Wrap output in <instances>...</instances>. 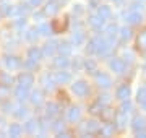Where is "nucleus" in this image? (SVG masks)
<instances>
[{
  "mask_svg": "<svg viewBox=\"0 0 146 138\" xmlns=\"http://www.w3.org/2000/svg\"><path fill=\"white\" fill-rule=\"evenodd\" d=\"M110 49V42L106 37H94L93 41L89 42V52H94L98 55H106Z\"/></svg>",
  "mask_w": 146,
  "mask_h": 138,
  "instance_id": "1",
  "label": "nucleus"
},
{
  "mask_svg": "<svg viewBox=\"0 0 146 138\" xmlns=\"http://www.w3.org/2000/svg\"><path fill=\"white\" fill-rule=\"evenodd\" d=\"M112 130H114V127H112V125H106L104 128H101L99 132L102 133V135H110V133H112Z\"/></svg>",
  "mask_w": 146,
  "mask_h": 138,
  "instance_id": "38",
  "label": "nucleus"
},
{
  "mask_svg": "<svg viewBox=\"0 0 146 138\" xmlns=\"http://www.w3.org/2000/svg\"><path fill=\"white\" fill-rule=\"evenodd\" d=\"M120 37H122V41L130 39V37H131V31L128 29V28H122V29H120Z\"/></svg>",
  "mask_w": 146,
  "mask_h": 138,
  "instance_id": "31",
  "label": "nucleus"
},
{
  "mask_svg": "<svg viewBox=\"0 0 146 138\" xmlns=\"http://www.w3.org/2000/svg\"><path fill=\"white\" fill-rule=\"evenodd\" d=\"M99 130H101V125L96 120H89V122H86V125H84V128H83V132L84 133H99Z\"/></svg>",
  "mask_w": 146,
  "mask_h": 138,
  "instance_id": "4",
  "label": "nucleus"
},
{
  "mask_svg": "<svg viewBox=\"0 0 146 138\" xmlns=\"http://www.w3.org/2000/svg\"><path fill=\"white\" fill-rule=\"evenodd\" d=\"M42 3V0H31V5L33 7H39Z\"/></svg>",
  "mask_w": 146,
  "mask_h": 138,
  "instance_id": "44",
  "label": "nucleus"
},
{
  "mask_svg": "<svg viewBox=\"0 0 146 138\" xmlns=\"http://www.w3.org/2000/svg\"><path fill=\"white\" fill-rule=\"evenodd\" d=\"M28 5H21L20 8H16V13H20V15H25V13H28Z\"/></svg>",
  "mask_w": 146,
  "mask_h": 138,
  "instance_id": "40",
  "label": "nucleus"
},
{
  "mask_svg": "<svg viewBox=\"0 0 146 138\" xmlns=\"http://www.w3.org/2000/svg\"><path fill=\"white\" fill-rule=\"evenodd\" d=\"M10 137H20L21 132H23V128H21L20 123H13V125H10Z\"/></svg>",
  "mask_w": 146,
  "mask_h": 138,
  "instance_id": "21",
  "label": "nucleus"
},
{
  "mask_svg": "<svg viewBox=\"0 0 146 138\" xmlns=\"http://www.w3.org/2000/svg\"><path fill=\"white\" fill-rule=\"evenodd\" d=\"M36 128H37L36 120H28L26 125H25V130H26L28 133H34V132H36Z\"/></svg>",
  "mask_w": 146,
  "mask_h": 138,
  "instance_id": "27",
  "label": "nucleus"
},
{
  "mask_svg": "<svg viewBox=\"0 0 146 138\" xmlns=\"http://www.w3.org/2000/svg\"><path fill=\"white\" fill-rule=\"evenodd\" d=\"M34 83V78H33L29 73H23L18 76V85L25 86V88H31V85Z\"/></svg>",
  "mask_w": 146,
  "mask_h": 138,
  "instance_id": "3",
  "label": "nucleus"
},
{
  "mask_svg": "<svg viewBox=\"0 0 146 138\" xmlns=\"http://www.w3.org/2000/svg\"><path fill=\"white\" fill-rule=\"evenodd\" d=\"M25 25H26V20H25V18H21V20L16 21V26H18V28H23Z\"/></svg>",
  "mask_w": 146,
  "mask_h": 138,
  "instance_id": "42",
  "label": "nucleus"
},
{
  "mask_svg": "<svg viewBox=\"0 0 146 138\" xmlns=\"http://www.w3.org/2000/svg\"><path fill=\"white\" fill-rule=\"evenodd\" d=\"M29 88H25V86H18V88H16L15 90V96H16V99H18V101H26L28 98H29Z\"/></svg>",
  "mask_w": 146,
  "mask_h": 138,
  "instance_id": "5",
  "label": "nucleus"
},
{
  "mask_svg": "<svg viewBox=\"0 0 146 138\" xmlns=\"http://www.w3.org/2000/svg\"><path fill=\"white\" fill-rule=\"evenodd\" d=\"M26 37L29 39V41H34V39H37V29H29V31L26 33Z\"/></svg>",
  "mask_w": 146,
  "mask_h": 138,
  "instance_id": "36",
  "label": "nucleus"
},
{
  "mask_svg": "<svg viewBox=\"0 0 146 138\" xmlns=\"http://www.w3.org/2000/svg\"><path fill=\"white\" fill-rule=\"evenodd\" d=\"M130 111H131V104L128 102V99H127V102L123 101V104H122V112H125V114H128Z\"/></svg>",
  "mask_w": 146,
  "mask_h": 138,
  "instance_id": "37",
  "label": "nucleus"
},
{
  "mask_svg": "<svg viewBox=\"0 0 146 138\" xmlns=\"http://www.w3.org/2000/svg\"><path fill=\"white\" fill-rule=\"evenodd\" d=\"M125 21L128 23V25H138V23L141 21V15L138 11H130V13H127Z\"/></svg>",
  "mask_w": 146,
  "mask_h": 138,
  "instance_id": "9",
  "label": "nucleus"
},
{
  "mask_svg": "<svg viewBox=\"0 0 146 138\" xmlns=\"http://www.w3.org/2000/svg\"><path fill=\"white\" fill-rule=\"evenodd\" d=\"M94 67H96V65H94V62H91V60H88V62H86V68H88V70H91V72H93Z\"/></svg>",
  "mask_w": 146,
  "mask_h": 138,
  "instance_id": "41",
  "label": "nucleus"
},
{
  "mask_svg": "<svg viewBox=\"0 0 146 138\" xmlns=\"http://www.w3.org/2000/svg\"><path fill=\"white\" fill-rule=\"evenodd\" d=\"M41 55H42V52H41V50H39L37 47L29 49V52H28L29 62H33V64H36V62H39V60H41Z\"/></svg>",
  "mask_w": 146,
  "mask_h": 138,
  "instance_id": "10",
  "label": "nucleus"
},
{
  "mask_svg": "<svg viewBox=\"0 0 146 138\" xmlns=\"http://www.w3.org/2000/svg\"><path fill=\"white\" fill-rule=\"evenodd\" d=\"M138 102H146V88H140L138 90Z\"/></svg>",
  "mask_w": 146,
  "mask_h": 138,
  "instance_id": "33",
  "label": "nucleus"
},
{
  "mask_svg": "<svg viewBox=\"0 0 146 138\" xmlns=\"http://www.w3.org/2000/svg\"><path fill=\"white\" fill-rule=\"evenodd\" d=\"M117 98H119L120 101H127L130 98V88L128 86H120L119 90H117Z\"/></svg>",
  "mask_w": 146,
  "mask_h": 138,
  "instance_id": "11",
  "label": "nucleus"
},
{
  "mask_svg": "<svg viewBox=\"0 0 146 138\" xmlns=\"http://www.w3.org/2000/svg\"><path fill=\"white\" fill-rule=\"evenodd\" d=\"M54 64L57 65L58 68H63V67H67V65H68V58H67V55H60V57H57Z\"/></svg>",
  "mask_w": 146,
  "mask_h": 138,
  "instance_id": "25",
  "label": "nucleus"
},
{
  "mask_svg": "<svg viewBox=\"0 0 146 138\" xmlns=\"http://www.w3.org/2000/svg\"><path fill=\"white\" fill-rule=\"evenodd\" d=\"M101 114H102V119H104V120H107V122H110V120L114 119V111H110V109L101 111Z\"/></svg>",
  "mask_w": 146,
  "mask_h": 138,
  "instance_id": "30",
  "label": "nucleus"
},
{
  "mask_svg": "<svg viewBox=\"0 0 146 138\" xmlns=\"http://www.w3.org/2000/svg\"><path fill=\"white\" fill-rule=\"evenodd\" d=\"M57 46L58 44L55 42V41H50V42H47L46 46H44V55H52L54 52H55V49H57Z\"/></svg>",
  "mask_w": 146,
  "mask_h": 138,
  "instance_id": "16",
  "label": "nucleus"
},
{
  "mask_svg": "<svg viewBox=\"0 0 146 138\" xmlns=\"http://www.w3.org/2000/svg\"><path fill=\"white\" fill-rule=\"evenodd\" d=\"M96 81H98V85L102 86V88H109V86L112 85V83H110V78L106 73H96Z\"/></svg>",
  "mask_w": 146,
  "mask_h": 138,
  "instance_id": "8",
  "label": "nucleus"
},
{
  "mask_svg": "<svg viewBox=\"0 0 146 138\" xmlns=\"http://www.w3.org/2000/svg\"><path fill=\"white\" fill-rule=\"evenodd\" d=\"M117 31H119V28L115 26V25H110V26L106 29V39H107L110 44H112V41H114V37H115V34H117Z\"/></svg>",
  "mask_w": 146,
  "mask_h": 138,
  "instance_id": "13",
  "label": "nucleus"
},
{
  "mask_svg": "<svg viewBox=\"0 0 146 138\" xmlns=\"http://www.w3.org/2000/svg\"><path fill=\"white\" fill-rule=\"evenodd\" d=\"M2 11H3L5 15H15L16 8H13L11 5H3V7H2Z\"/></svg>",
  "mask_w": 146,
  "mask_h": 138,
  "instance_id": "34",
  "label": "nucleus"
},
{
  "mask_svg": "<svg viewBox=\"0 0 146 138\" xmlns=\"http://www.w3.org/2000/svg\"><path fill=\"white\" fill-rule=\"evenodd\" d=\"M54 80L57 81V83H68V81H70V75L67 73V72H58L57 75H55V76H54Z\"/></svg>",
  "mask_w": 146,
  "mask_h": 138,
  "instance_id": "18",
  "label": "nucleus"
},
{
  "mask_svg": "<svg viewBox=\"0 0 146 138\" xmlns=\"http://www.w3.org/2000/svg\"><path fill=\"white\" fill-rule=\"evenodd\" d=\"M136 42H138V47L140 49H146V29L138 36V41Z\"/></svg>",
  "mask_w": 146,
  "mask_h": 138,
  "instance_id": "28",
  "label": "nucleus"
},
{
  "mask_svg": "<svg viewBox=\"0 0 146 138\" xmlns=\"http://www.w3.org/2000/svg\"><path fill=\"white\" fill-rule=\"evenodd\" d=\"M143 107H145V109H146V102H143Z\"/></svg>",
  "mask_w": 146,
  "mask_h": 138,
  "instance_id": "45",
  "label": "nucleus"
},
{
  "mask_svg": "<svg viewBox=\"0 0 146 138\" xmlns=\"http://www.w3.org/2000/svg\"><path fill=\"white\" fill-rule=\"evenodd\" d=\"M15 114H16V117H20V119H21V117H25V115L28 114V109H25V107H20V109H18Z\"/></svg>",
  "mask_w": 146,
  "mask_h": 138,
  "instance_id": "39",
  "label": "nucleus"
},
{
  "mask_svg": "<svg viewBox=\"0 0 146 138\" xmlns=\"http://www.w3.org/2000/svg\"><path fill=\"white\" fill-rule=\"evenodd\" d=\"M10 96V88L7 85H0V101H5Z\"/></svg>",
  "mask_w": 146,
  "mask_h": 138,
  "instance_id": "24",
  "label": "nucleus"
},
{
  "mask_svg": "<svg viewBox=\"0 0 146 138\" xmlns=\"http://www.w3.org/2000/svg\"><path fill=\"white\" fill-rule=\"evenodd\" d=\"M72 90L76 96H81V98L88 94V85L84 81H76L75 85H72Z\"/></svg>",
  "mask_w": 146,
  "mask_h": 138,
  "instance_id": "2",
  "label": "nucleus"
},
{
  "mask_svg": "<svg viewBox=\"0 0 146 138\" xmlns=\"http://www.w3.org/2000/svg\"><path fill=\"white\" fill-rule=\"evenodd\" d=\"M5 65H7L10 70L18 68V67H20V60H18L16 57H7V58H5Z\"/></svg>",
  "mask_w": 146,
  "mask_h": 138,
  "instance_id": "19",
  "label": "nucleus"
},
{
  "mask_svg": "<svg viewBox=\"0 0 146 138\" xmlns=\"http://www.w3.org/2000/svg\"><path fill=\"white\" fill-rule=\"evenodd\" d=\"M37 33L42 34V36H49L50 34V28H49V25H41V26L37 28Z\"/></svg>",
  "mask_w": 146,
  "mask_h": 138,
  "instance_id": "32",
  "label": "nucleus"
},
{
  "mask_svg": "<svg viewBox=\"0 0 146 138\" xmlns=\"http://www.w3.org/2000/svg\"><path fill=\"white\" fill-rule=\"evenodd\" d=\"M31 101L34 102V104H41L42 102V93L41 91H34L31 94Z\"/></svg>",
  "mask_w": 146,
  "mask_h": 138,
  "instance_id": "29",
  "label": "nucleus"
},
{
  "mask_svg": "<svg viewBox=\"0 0 146 138\" xmlns=\"http://www.w3.org/2000/svg\"><path fill=\"white\" fill-rule=\"evenodd\" d=\"M104 21L106 20H102L99 15H94V16H91V20H89V23H91V26L93 28H96V29H101L102 28V25H104Z\"/></svg>",
  "mask_w": 146,
  "mask_h": 138,
  "instance_id": "15",
  "label": "nucleus"
},
{
  "mask_svg": "<svg viewBox=\"0 0 146 138\" xmlns=\"http://www.w3.org/2000/svg\"><path fill=\"white\" fill-rule=\"evenodd\" d=\"M115 122H117V125H119V127H123V125H125V122H127V114H125V112L120 111L119 114L115 115Z\"/></svg>",
  "mask_w": 146,
  "mask_h": 138,
  "instance_id": "22",
  "label": "nucleus"
},
{
  "mask_svg": "<svg viewBox=\"0 0 146 138\" xmlns=\"http://www.w3.org/2000/svg\"><path fill=\"white\" fill-rule=\"evenodd\" d=\"M114 2H119V0H114Z\"/></svg>",
  "mask_w": 146,
  "mask_h": 138,
  "instance_id": "46",
  "label": "nucleus"
},
{
  "mask_svg": "<svg viewBox=\"0 0 146 138\" xmlns=\"http://www.w3.org/2000/svg\"><path fill=\"white\" fill-rule=\"evenodd\" d=\"M57 49L60 50V54H63V55H68V54L72 52V46L68 42H62V44H58Z\"/></svg>",
  "mask_w": 146,
  "mask_h": 138,
  "instance_id": "23",
  "label": "nucleus"
},
{
  "mask_svg": "<svg viewBox=\"0 0 146 138\" xmlns=\"http://www.w3.org/2000/svg\"><path fill=\"white\" fill-rule=\"evenodd\" d=\"M83 39H84V34L81 31H76L75 34H73V37H72V41H73V44H75V46L81 44V42H83Z\"/></svg>",
  "mask_w": 146,
  "mask_h": 138,
  "instance_id": "26",
  "label": "nucleus"
},
{
  "mask_svg": "<svg viewBox=\"0 0 146 138\" xmlns=\"http://www.w3.org/2000/svg\"><path fill=\"white\" fill-rule=\"evenodd\" d=\"M58 11V2L57 0H49L46 7V13L47 15H55Z\"/></svg>",
  "mask_w": 146,
  "mask_h": 138,
  "instance_id": "12",
  "label": "nucleus"
},
{
  "mask_svg": "<svg viewBox=\"0 0 146 138\" xmlns=\"http://www.w3.org/2000/svg\"><path fill=\"white\" fill-rule=\"evenodd\" d=\"M98 15H99L102 20H109V18H110V8H109V7H106V5L99 7V10H98Z\"/></svg>",
  "mask_w": 146,
  "mask_h": 138,
  "instance_id": "20",
  "label": "nucleus"
},
{
  "mask_svg": "<svg viewBox=\"0 0 146 138\" xmlns=\"http://www.w3.org/2000/svg\"><path fill=\"white\" fill-rule=\"evenodd\" d=\"M80 117H81L80 109H78V107H72L70 112H68V120H70V122H78Z\"/></svg>",
  "mask_w": 146,
  "mask_h": 138,
  "instance_id": "14",
  "label": "nucleus"
},
{
  "mask_svg": "<svg viewBox=\"0 0 146 138\" xmlns=\"http://www.w3.org/2000/svg\"><path fill=\"white\" fill-rule=\"evenodd\" d=\"M145 127H146V120L143 117H135V119H133V130H135V132L143 130Z\"/></svg>",
  "mask_w": 146,
  "mask_h": 138,
  "instance_id": "17",
  "label": "nucleus"
},
{
  "mask_svg": "<svg viewBox=\"0 0 146 138\" xmlns=\"http://www.w3.org/2000/svg\"><path fill=\"white\" fill-rule=\"evenodd\" d=\"M65 28H67V18H57V20H54L52 29H54L55 33L65 31Z\"/></svg>",
  "mask_w": 146,
  "mask_h": 138,
  "instance_id": "6",
  "label": "nucleus"
},
{
  "mask_svg": "<svg viewBox=\"0 0 146 138\" xmlns=\"http://www.w3.org/2000/svg\"><path fill=\"white\" fill-rule=\"evenodd\" d=\"M54 128H55L57 132H60V128L63 130V122H55V125H54Z\"/></svg>",
  "mask_w": 146,
  "mask_h": 138,
  "instance_id": "43",
  "label": "nucleus"
},
{
  "mask_svg": "<svg viewBox=\"0 0 146 138\" xmlns=\"http://www.w3.org/2000/svg\"><path fill=\"white\" fill-rule=\"evenodd\" d=\"M57 112H58L57 104H49V106H47V114H49V115H55Z\"/></svg>",
  "mask_w": 146,
  "mask_h": 138,
  "instance_id": "35",
  "label": "nucleus"
},
{
  "mask_svg": "<svg viewBox=\"0 0 146 138\" xmlns=\"http://www.w3.org/2000/svg\"><path fill=\"white\" fill-rule=\"evenodd\" d=\"M110 68L114 70L115 73H123V70H125V64H123V60H122V58H114V60L110 62Z\"/></svg>",
  "mask_w": 146,
  "mask_h": 138,
  "instance_id": "7",
  "label": "nucleus"
}]
</instances>
